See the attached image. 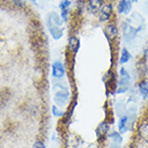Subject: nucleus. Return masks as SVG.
I'll use <instances>...</instances> for the list:
<instances>
[{
  "mask_svg": "<svg viewBox=\"0 0 148 148\" xmlns=\"http://www.w3.org/2000/svg\"><path fill=\"white\" fill-rule=\"evenodd\" d=\"M119 79L117 80V90L116 94H124L130 89V82H131V76L127 71L124 67H121L119 70Z\"/></svg>",
  "mask_w": 148,
  "mask_h": 148,
  "instance_id": "f257e3e1",
  "label": "nucleus"
},
{
  "mask_svg": "<svg viewBox=\"0 0 148 148\" xmlns=\"http://www.w3.org/2000/svg\"><path fill=\"white\" fill-rule=\"evenodd\" d=\"M110 122H108V120H104L97 125L95 130V134L97 137L99 142H103L106 138H108V134L110 132Z\"/></svg>",
  "mask_w": 148,
  "mask_h": 148,
  "instance_id": "f03ea898",
  "label": "nucleus"
},
{
  "mask_svg": "<svg viewBox=\"0 0 148 148\" xmlns=\"http://www.w3.org/2000/svg\"><path fill=\"white\" fill-rule=\"evenodd\" d=\"M69 101V92L68 90L64 88V86H61V90L55 92V96H54V103L55 105H58V107L65 106L66 104L68 103Z\"/></svg>",
  "mask_w": 148,
  "mask_h": 148,
  "instance_id": "7ed1b4c3",
  "label": "nucleus"
},
{
  "mask_svg": "<svg viewBox=\"0 0 148 148\" xmlns=\"http://www.w3.org/2000/svg\"><path fill=\"white\" fill-rule=\"evenodd\" d=\"M114 14V5L111 3H105L99 11V18L101 22L107 23L111 20Z\"/></svg>",
  "mask_w": 148,
  "mask_h": 148,
  "instance_id": "20e7f679",
  "label": "nucleus"
},
{
  "mask_svg": "<svg viewBox=\"0 0 148 148\" xmlns=\"http://www.w3.org/2000/svg\"><path fill=\"white\" fill-rule=\"evenodd\" d=\"M105 36L107 37L108 41H115L119 35V29L117 27V24L111 22L105 26Z\"/></svg>",
  "mask_w": 148,
  "mask_h": 148,
  "instance_id": "39448f33",
  "label": "nucleus"
},
{
  "mask_svg": "<svg viewBox=\"0 0 148 148\" xmlns=\"http://www.w3.org/2000/svg\"><path fill=\"white\" fill-rule=\"evenodd\" d=\"M65 76V66L62 62L56 61L52 64V77L61 80Z\"/></svg>",
  "mask_w": 148,
  "mask_h": 148,
  "instance_id": "423d86ee",
  "label": "nucleus"
},
{
  "mask_svg": "<svg viewBox=\"0 0 148 148\" xmlns=\"http://www.w3.org/2000/svg\"><path fill=\"white\" fill-rule=\"evenodd\" d=\"M117 125H118V131L121 134H124V133L130 131V121H129V117H127V114L119 117Z\"/></svg>",
  "mask_w": 148,
  "mask_h": 148,
  "instance_id": "0eeeda50",
  "label": "nucleus"
},
{
  "mask_svg": "<svg viewBox=\"0 0 148 148\" xmlns=\"http://www.w3.org/2000/svg\"><path fill=\"white\" fill-rule=\"evenodd\" d=\"M137 35V29H135L134 27H132L131 25L124 24L123 27V39L125 41H131Z\"/></svg>",
  "mask_w": 148,
  "mask_h": 148,
  "instance_id": "6e6552de",
  "label": "nucleus"
},
{
  "mask_svg": "<svg viewBox=\"0 0 148 148\" xmlns=\"http://www.w3.org/2000/svg\"><path fill=\"white\" fill-rule=\"evenodd\" d=\"M132 9V2L129 0H120L117 5V11L120 14H129Z\"/></svg>",
  "mask_w": 148,
  "mask_h": 148,
  "instance_id": "1a4fd4ad",
  "label": "nucleus"
},
{
  "mask_svg": "<svg viewBox=\"0 0 148 148\" xmlns=\"http://www.w3.org/2000/svg\"><path fill=\"white\" fill-rule=\"evenodd\" d=\"M137 90L140 94L142 99L146 101L148 99V79H142L137 84Z\"/></svg>",
  "mask_w": 148,
  "mask_h": 148,
  "instance_id": "9d476101",
  "label": "nucleus"
},
{
  "mask_svg": "<svg viewBox=\"0 0 148 148\" xmlns=\"http://www.w3.org/2000/svg\"><path fill=\"white\" fill-rule=\"evenodd\" d=\"M108 140H110V143L114 145H120L123 143V136L119 131H110L108 134Z\"/></svg>",
  "mask_w": 148,
  "mask_h": 148,
  "instance_id": "9b49d317",
  "label": "nucleus"
},
{
  "mask_svg": "<svg viewBox=\"0 0 148 148\" xmlns=\"http://www.w3.org/2000/svg\"><path fill=\"white\" fill-rule=\"evenodd\" d=\"M137 133L138 136L146 143H148V121L140 122L137 125Z\"/></svg>",
  "mask_w": 148,
  "mask_h": 148,
  "instance_id": "f8f14e48",
  "label": "nucleus"
},
{
  "mask_svg": "<svg viewBox=\"0 0 148 148\" xmlns=\"http://www.w3.org/2000/svg\"><path fill=\"white\" fill-rule=\"evenodd\" d=\"M68 48L71 51V53L76 55L78 53L79 48H80V40H79L78 37L76 36H70L69 39H68Z\"/></svg>",
  "mask_w": 148,
  "mask_h": 148,
  "instance_id": "ddd939ff",
  "label": "nucleus"
},
{
  "mask_svg": "<svg viewBox=\"0 0 148 148\" xmlns=\"http://www.w3.org/2000/svg\"><path fill=\"white\" fill-rule=\"evenodd\" d=\"M104 0H88V9L91 12H99L104 5Z\"/></svg>",
  "mask_w": 148,
  "mask_h": 148,
  "instance_id": "4468645a",
  "label": "nucleus"
},
{
  "mask_svg": "<svg viewBox=\"0 0 148 148\" xmlns=\"http://www.w3.org/2000/svg\"><path fill=\"white\" fill-rule=\"evenodd\" d=\"M132 58V55L130 53V51L127 49V48H122L121 52H120V58H119V63L121 65H124L127 64L130 60Z\"/></svg>",
  "mask_w": 148,
  "mask_h": 148,
  "instance_id": "2eb2a0df",
  "label": "nucleus"
},
{
  "mask_svg": "<svg viewBox=\"0 0 148 148\" xmlns=\"http://www.w3.org/2000/svg\"><path fill=\"white\" fill-rule=\"evenodd\" d=\"M52 114L55 117H65V112L63 110H60V107L58 105H53L52 106Z\"/></svg>",
  "mask_w": 148,
  "mask_h": 148,
  "instance_id": "dca6fc26",
  "label": "nucleus"
},
{
  "mask_svg": "<svg viewBox=\"0 0 148 148\" xmlns=\"http://www.w3.org/2000/svg\"><path fill=\"white\" fill-rule=\"evenodd\" d=\"M70 4H71V2H70L69 0H62V1H61V3H60V9H61V10L69 9Z\"/></svg>",
  "mask_w": 148,
  "mask_h": 148,
  "instance_id": "f3484780",
  "label": "nucleus"
},
{
  "mask_svg": "<svg viewBox=\"0 0 148 148\" xmlns=\"http://www.w3.org/2000/svg\"><path fill=\"white\" fill-rule=\"evenodd\" d=\"M68 15H69V10H68V9L61 10V17L63 18V21H65V22L68 21Z\"/></svg>",
  "mask_w": 148,
  "mask_h": 148,
  "instance_id": "a211bd4d",
  "label": "nucleus"
},
{
  "mask_svg": "<svg viewBox=\"0 0 148 148\" xmlns=\"http://www.w3.org/2000/svg\"><path fill=\"white\" fill-rule=\"evenodd\" d=\"M33 148H47L45 147V144L40 140H37L33 145Z\"/></svg>",
  "mask_w": 148,
  "mask_h": 148,
  "instance_id": "6ab92c4d",
  "label": "nucleus"
},
{
  "mask_svg": "<svg viewBox=\"0 0 148 148\" xmlns=\"http://www.w3.org/2000/svg\"><path fill=\"white\" fill-rule=\"evenodd\" d=\"M13 3L15 4L18 9H24L26 7V4L23 0H13Z\"/></svg>",
  "mask_w": 148,
  "mask_h": 148,
  "instance_id": "aec40b11",
  "label": "nucleus"
},
{
  "mask_svg": "<svg viewBox=\"0 0 148 148\" xmlns=\"http://www.w3.org/2000/svg\"><path fill=\"white\" fill-rule=\"evenodd\" d=\"M143 58H144V61L148 62V48L144 50V53H143Z\"/></svg>",
  "mask_w": 148,
  "mask_h": 148,
  "instance_id": "412c9836",
  "label": "nucleus"
},
{
  "mask_svg": "<svg viewBox=\"0 0 148 148\" xmlns=\"http://www.w3.org/2000/svg\"><path fill=\"white\" fill-rule=\"evenodd\" d=\"M108 148H121V146L120 145H114V144H110V146Z\"/></svg>",
  "mask_w": 148,
  "mask_h": 148,
  "instance_id": "4be33fe9",
  "label": "nucleus"
},
{
  "mask_svg": "<svg viewBox=\"0 0 148 148\" xmlns=\"http://www.w3.org/2000/svg\"><path fill=\"white\" fill-rule=\"evenodd\" d=\"M129 1H131V2H137V0H129Z\"/></svg>",
  "mask_w": 148,
  "mask_h": 148,
  "instance_id": "5701e85b",
  "label": "nucleus"
},
{
  "mask_svg": "<svg viewBox=\"0 0 148 148\" xmlns=\"http://www.w3.org/2000/svg\"><path fill=\"white\" fill-rule=\"evenodd\" d=\"M30 1H33V2H36V0H30Z\"/></svg>",
  "mask_w": 148,
  "mask_h": 148,
  "instance_id": "b1692460",
  "label": "nucleus"
}]
</instances>
